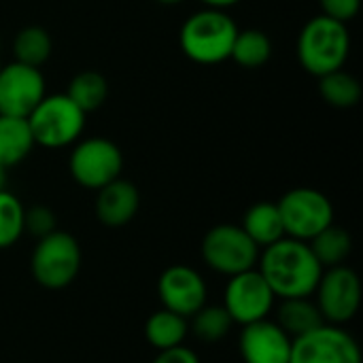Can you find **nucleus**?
<instances>
[{"instance_id": "nucleus-5", "label": "nucleus", "mask_w": 363, "mask_h": 363, "mask_svg": "<svg viewBox=\"0 0 363 363\" xmlns=\"http://www.w3.org/2000/svg\"><path fill=\"white\" fill-rule=\"evenodd\" d=\"M34 145L60 149L74 143L85 125V113L66 96H45L26 117Z\"/></svg>"}, {"instance_id": "nucleus-23", "label": "nucleus", "mask_w": 363, "mask_h": 363, "mask_svg": "<svg viewBox=\"0 0 363 363\" xmlns=\"http://www.w3.org/2000/svg\"><path fill=\"white\" fill-rule=\"evenodd\" d=\"M319 91H321V98L330 104V106H336V108H353L359 100H362V85L359 81L345 72L342 68L340 70H334L330 74H323L319 77Z\"/></svg>"}, {"instance_id": "nucleus-16", "label": "nucleus", "mask_w": 363, "mask_h": 363, "mask_svg": "<svg viewBox=\"0 0 363 363\" xmlns=\"http://www.w3.org/2000/svg\"><path fill=\"white\" fill-rule=\"evenodd\" d=\"M247 236L259 247H268L277 240H281L285 236V230H283V219H281V213H279V206L277 202H257L253 204L245 217H242V225H240Z\"/></svg>"}, {"instance_id": "nucleus-9", "label": "nucleus", "mask_w": 363, "mask_h": 363, "mask_svg": "<svg viewBox=\"0 0 363 363\" xmlns=\"http://www.w3.org/2000/svg\"><path fill=\"white\" fill-rule=\"evenodd\" d=\"M277 306V296L257 268L230 277L223 291V308L238 325H249L270 319Z\"/></svg>"}, {"instance_id": "nucleus-21", "label": "nucleus", "mask_w": 363, "mask_h": 363, "mask_svg": "<svg viewBox=\"0 0 363 363\" xmlns=\"http://www.w3.org/2000/svg\"><path fill=\"white\" fill-rule=\"evenodd\" d=\"M270 53H272V43L268 34L262 30L249 28V30L236 32L230 57L242 68H259L270 60Z\"/></svg>"}, {"instance_id": "nucleus-11", "label": "nucleus", "mask_w": 363, "mask_h": 363, "mask_svg": "<svg viewBox=\"0 0 363 363\" xmlns=\"http://www.w3.org/2000/svg\"><path fill=\"white\" fill-rule=\"evenodd\" d=\"M68 168L81 187L98 191L100 187L119 179L123 155L119 147L106 138H87L72 149Z\"/></svg>"}, {"instance_id": "nucleus-22", "label": "nucleus", "mask_w": 363, "mask_h": 363, "mask_svg": "<svg viewBox=\"0 0 363 363\" xmlns=\"http://www.w3.org/2000/svg\"><path fill=\"white\" fill-rule=\"evenodd\" d=\"M66 96L87 115L104 104L108 96V81L96 70H83L68 83Z\"/></svg>"}, {"instance_id": "nucleus-24", "label": "nucleus", "mask_w": 363, "mask_h": 363, "mask_svg": "<svg viewBox=\"0 0 363 363\" xmlns=\"http://www.w3.org/2000/svg\"><path fill=\"white\" fill-rule=\"evenodd\" d=\"M13 51H15V62L38 68L51 55V36L47 34V30L38 26H28L17 32Z\"/></svg>"}, {"instance_id": "nucleus-12", "label": "nucleus", "mask_w": 363, "mask_h": 363, "mask_svg": "<svg viewBox=\"0 0 363 363\" xmlns=\"http://www.w3.org/2000/svg\"><path fill=\"white\" fill-rule=\"evenodd\" d=\"M45 98V77L38 68L13 62L0 70V115L28 117Z\"/></svg>"}, {"instance_id": "nucleus-32", "label": "nucleus", "mask_w": 363, "mask_h": 363, "mask_svg": "<svg viewBox=\"0 0 363 363\" xmlns=\"http://www.w3.org/2000/svg\"><path fill=\"white\" fill-rule=\"evenodd\" d=\"M155 2H160V4H179L183 0H155Z\"/></svg>"}, {"instance_id": "nucleus-14", "label": "nucleus", "mask_w": 363, "mask_h": 363, "mask_svg": "<svg viewBox=\"0 0 363 363\" xmlns=\"http://www.w3.org/2000/svg\"><path fill=\"white\" fill-rule=\"evenodd\" d=\"M238 351L245 363H289L291 338L272 319L242 325Z\"/></svg>"}, {"instance_id": "nucleus-13", "label": "nucleus", "mask_w": 363, "mask_h": 363, "mask_svg": "<svg viewBox=\"0 0 363 363\" xmlns=\"http://www.w3.org/2000/svg\"><path fill=\"white\" fill-rule=\"evenodd\" d=\"M157 296L166 311L189 319L206 304L208 289L198 270L185 264H174L162 272L157 281Z\"/></svg>"}, {"instance_id": "nucleus-1", "label": "nucleus", "mask_w": 363, "mask_h": 363, "mask_svg": "<svg viewBox=\"0 0 363 363\" xmlns=\"http://www.w3.org/2000/svg\"><path fill=\"white\" fill-rule=\"evenodd\" d=\"M257 270L274 291L277 300L311 298L323 274L308 242L283 236L259 251Z\"/></svg>"}, {"instance_id": "nucleus-6", "label": "nucleus", "mask_w": 363, "mask_h": 363, "mask_svg": "<svg viewBox=\"0 0 363 363\" xmlns=\"http://www.w3.org/2000/svg\"><path fill=\"white\" fill-rule=\"evenodd\" d=\"M259 247L247 236L240 225L221 223L206 232L202 240L204 264L225 277H234L257 268Z\"/></svg>"}, {"instance_id": "nucleus-25", "label": "nucleus", "mask_w": 363, "mask_h": 363, "mask_svg": "<svg viewBox=\"0 0 363 363\" xmlns=\"http://www.w3.org/2000/svg\"><path fill=\"white\" fill-rule=\"evenodd\" d=\"M189 319H191L194 336L198 340H202V342H219V340H223L230 334L232 325H234V321L228 315V311L223 308V304L221 306L204 304Z\"/></svg>"}, {"instance_id": "nucleus-2", "label": "nucleus", "mask_w": 363, "mask_h": 363, "mask_svg": "<svg viewBox=\"0 0 363 363\" xmlns=\"http://www.w3.org/2000/svg\"><path fill=\"white\" fill-rule=\"evenodd\" d=\"M351 51L347 23L328 15L313 17L300 32L298 57L306 72L315 77L340 70Z\"/></svg>"}, {"instance_id": "nucleus-29", "label": "nucleus", "mask_w": 363, "mask_h": 363, "mask_svg": "<svg viewBox=\"0 0 363 363\" xmlns=\"http://www.w3.org/2000/svg\"><path fill=\"white\" fill-rule=\"evenodd\" d=\"M151 363H200V357L187 349V347H174V349H166V351H157V357Z\"/></svg>"}, {"instance_id": "nucleus-27", "label": "nucleus", "mask_w": 363, "mask_h": 363, "mask_svg": "<svg viewBox=\"0 0 363 363\" xmlns=\"http://www.w3.org/2000/svg\"><path fill=\"white\" fill-rule=\"evenodd\" d=\"M57 230V221L51 208L36 204L23 211V232L32 234L34 238H43Z\"/></svg>"}, {"instance_id": "nucleus-8", "label": "nucleus", "mask_w": 363, "mask_h": 363, "mask_svg": "<svg viewBox=\"0 0 363 363\" xmlns=\"http://www.w3.org/2000/svg\"><path fill=\"white\" fill-rule=\"evenodd\" d=\"M313 296H317L315 304L325 323L345 325L359 313L362 281L347 264L325 268Z\"/></svg>"}, {"instance_id": "nucleus-17", "label": "nucleus", "mask_w": 363, "mask_h": 363, "mask_svg": "<svg viewBox=\"0 0 363 363\" xmlns=\"http://www.w3.org/2000/svg\"><path fill=\"white\" fill-rule=\"evenodd\" d=\"M323 317L311 298H287L277 308V325L294 340L323 325Z\"/></svg>"}, {"instance_id": "nucleus-10", "label": "nucleus", "mask_w": 363, "mask_h": 363, "mask_svg": "<svg viewBox=\"0 0 363 363\" xmlns=\"http://www.w3.org/2000/svg\"><path fill=\"white\" fill-rule=\"evenodd\" d=\"M289 363H362V349L342 325L323 323L291 340Z\"/></svg>"}, {"instance_id": "nucleus-33", "label": "nucleus", "mask_w": 363, "mask_h": 363, "mask_svg": "<svg viewBox=\"0 0 363 363\" xmlns=\"http://www.w3.org/2000/svg\"><path fill=\"white\" fill-rule=\"evenodd\" d=\"M0 70H2V62H0Z\"/></svg>"}, {"instance_id": "nucleus-31", "label": "nucleus", "mask_w": 363, "mask_h": 363, "mask_svg": "<svg viewBox=\"0 0 363 363\" xmlns=\"http://www.w3.org/2000/svg\"><path fill=\"white\" fill-rule=\"evenodd\" d=\"M6 170H9V168L0 164V191L6 189Z\"/></svg>"}, {"instance_id": "nucleus-26", "label": "nucleus", "mask_w": 363, "mask_h": 363, "mask_svg": "<svg viewBox=\"0 0 363 363\" xmlns=\"http://www.w3.org/2000/svg\"><path fill=\"white\" fill-rule=\"evenodd\" d=\"M23 204L9 194L0 191V249L13 247L23 234Z\"/></svg>"}, {"instance_id": "nucleus-19", "label": "nucleus", "mask_w": 363, "mask_h": 363, "mask_svg": "<svg viewBox=\"0 0 363 363\" xmlns=\"http://www.w3.org/2000/svg\"><path fill=\"white\" fill-rule=\"evenodd\" d=\"M34 147V138L23 117L0 115V164L11 168L28 157Z\"/></svg>"}, {"instance_id": "nucleus-20", "label": "nucleus", "mask_w": 363, "mask_h": 363, "mask_svg": "<svg viewBox=\"0 0 363 363\" xmlns=\"http://www.w3.org/2000/svg\"><path fill=\"white\" fill-rule=\"evenodd\" d=\"M308 247L315 253L317 262L325 270V268L347 264V259L351 257V251H353V238L345 228L332 223L325 230H321L315 238H311Z\"/></svg>"}, {"instance_id": "nucleus-30", "label": "nucleus", "mask_w": 363, "mask_h": 363, "mask_svg": "<svg viewBox=\"0 0 363 363\" xmlns=\"http://www.w3.org/2000/svg\"><path fill=\"white\" fill-rule=\"evenodd\" d=\"M208 9H225V6H232L240 0H202Z\"/></svg>"}, {"instance_id": "nucleus-4", "label": "nucleus", "mask_w": 363, "mask_h": 363, "mask_svg": "<svg viewBox=\"0 0 363 363\" xmlns=\"http://www.w3.org/2000/svg\"><path fill=\"white\" fill-rule=\"evenodd\" d=\"M81 247L77 238L68 232L55 230L38 238L30 270L34 281L45 289H64L74 283L81 270Z\"/></svg>"}, {"instance_id": "nucleus-28", "label": "nucleus", "mask_w": 363, "mask_h": 363, "mask_svg": "<svg viewBox=\"0 0 363 363\" xmlns=\"http://www.w3.org/2000/svg\"><path fill=\"white\" fill-rule=\"evenodd\" d=\"M323 15L338 19L342 23H347L349 19H353L359 13V4L362 0H319Z\"/></svg>"}, {"instance_id": "nucleus-7", "label": "nucleus", "mask_w": 363, "mask_h": 363, "mask_svg": "<svg viewBox=\"0 0 363 363\" xmlns=\"http://www.w3.org/2000/svg\"><path fill=\"white\" fill-rule=\"evenodd\" d=\"M285 236L308 242L334 223V206L325 194L313 187H296L279 202Z\"/></svg>"}, {"instance_id": "nucleus-3", "label": "nucleus", "mask_w": 363, "mask_h": 363, "mask_svg": "<svg viewBox=\"0 0 363 363\" xmlns=\"http://www.w3.org/2000/svg\"><path fill=\"white\" fill-rule=\"evenodd\" d=\"M236 32L234 19L221 9H204L183 23L181 49L198 64H219L230 57Z\"/></svg>"}, {"instance_id": "nucleus-18", "label": "nucleus", "mask_w": 363, "mask_h": 363, "mask_svg": "<svg viewBox=\"0 0 363 363\" xmlns=\"http://www.w3.org/2000/svg\"><path fill=\"white\" fill-rule=\"evenodd\" d=\"M187 332H189L187 319L166 308L155 311L145 323V338L157 351L181 347L187 338Z\"/></svg>"}, {"instance_id": "nucleus-15", "label": "nucleus", "mask_w": 363, "mask_h": 363, "mask_svg": "<svg viewBox=\"0 0 363 363\" xmlns=\"http://www.w3.org/2000/svg\"><path fill=\"white\" fill-rule=\"evenodd\" d=\"M140 206V194L134 183L115 179L98 189L96 215L106 228H121L130 223Z\"/></svg>"}]
</instances>
